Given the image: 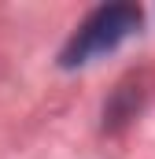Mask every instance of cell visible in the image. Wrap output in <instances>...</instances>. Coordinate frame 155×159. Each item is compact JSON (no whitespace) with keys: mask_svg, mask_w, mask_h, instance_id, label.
I'll list each match as a JSON object with an SVG mask.
<instances>
[{"mask_svg":"<svg viewBox=\"0 0 155 159\" xmlns=\"http://www.w3.org/2000/svg\"><path fill=\"white\" fill-rule=\"evenodd\" d=\"M140 26V11L129 4H115V7H100L96 15H89L81 22V30L74 34L70 48H67V63H85L100 52H111L118 41H126L133 30Z\"/></svg>","mask_w":155,"mask_h":159,"instance_id":"6da1fadb","label":"cell"}]
</instances>
